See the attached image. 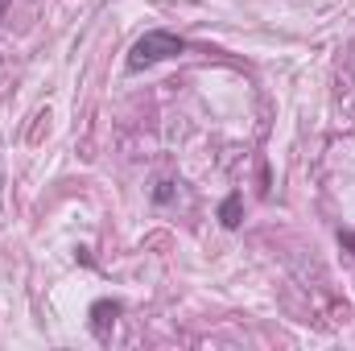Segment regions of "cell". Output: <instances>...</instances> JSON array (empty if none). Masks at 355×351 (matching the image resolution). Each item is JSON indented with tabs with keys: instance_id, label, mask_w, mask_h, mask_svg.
<instances>
[{
	"instance_id": "cell-1",
	"label": "cell",
	"mask_w": 355,
	"mask_h": 351,
	"mask_svg": "<svg viewBox=\"0 0 355 351\" xmlns=\"http://www.w3.org/2000/svg\"><path fill=\"white\" fill-rule=\"evenodd\" d=\"M186 50V42L170 33V29H149L132 50H128V71H145V67H157V62H166V58H174Z\"/></svg>"
},
{
	"instance_id": "cell-6",
	"label": "cell",
	"mask_w": 355,
	"mask_h": 351,
	"mask_svg": "<svg viewBox=\"0 0 355 351\" xmlns=\"http://www.w3.org/2000/svg\"><path fill=\"white\" fill-rule=\"evenodd\" d=\"M4 8H8V0H0V17H4Z\"/></svg>"
},
{
	"instance_id": "cell-5",
	"label": "cell",
	"mask_w": 355,
	"mask_h": 351,
	"mask_svg": "<svg viewBox=\"0 0 355 351\" xmlns=\"http://www.w3.org/2000/svg\"><path fill=\"white\" fill-rule=\"evenodd\" d=\"M339 240H343V244H347V248H355V232H343V236H339Z\"/></svg>"
},
{
	"instance_id": "cell-3",
	"label": "cell",
	"mask_w": 355,
	"mask_h": 351,
	"mask_svg": "<svg viewBox=\"0 0 355 351\" xmlns=\"http://www.w3.org/2000/svg\"><path fill=\"white\" fill-rule=\"evenodd\" d=\"M219 219H223V228H240V219H244V194H227L223 207H219Z\"/></svg>"
},
{
	"instance_id": "cell-4",
	"label": "cell",
	"mask_w": 355,
	"mask_h": 351,
	"mask_svg": "<svg viewBox=\"0 0 355 351\" xmlns=\"http://www.w3.org/2000/svg\"><path fill=\"white\" fill-rule=\"evenodd\" d=\"M174 182H157V190H153V203H174Z\"/></svg>"
},
{
	"instance_id": "cell-2",
	"label": "cell",
	"mask_w": 355,
	"mask_h": 351,
	"mask_svg": "<svg viewBox=\"0 0 355 351\" xmlns=\"http://www.w3.org/2000/svg\"><path fill=\"white\" fill-rule=\"evenodd\" d=\"M116 314H120V302H107V298H103V302H95V306H91V331L103 339V335H107V327L116 323Z\"/></svg>"
}]
</instances>
